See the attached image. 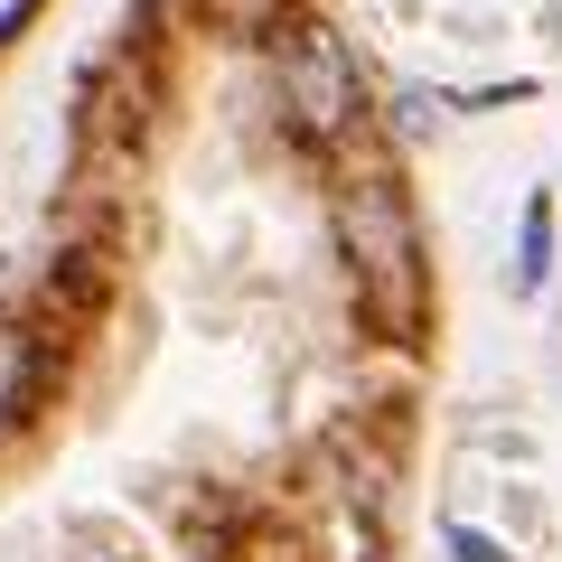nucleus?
I'll return each instance as SVG.
<instances>
[{
    "label": "nucleus",
    "mask_w": 562,
    "mask_h": 562,
    "mask_svg": "<svg viewBox=\"0 0 562 562\" xmlns=\"http://www.w3.org/2000/svg\"><path fill=\"white\" fill-rule=\"evenodd\" d=\"M543 262H553V198L525 206V235H516V291H543Z\"/></svg>",
    "instance_id": "nucleus-4"
},
{
    "label": "nucleus",
    "mask_w": 562,
    "mask_h": 562,
    "mask_svg": "<svg viewBox=\"0 0 562 562\" xmlns=\"http://www.w3.org/2000/svg\"><path fill=\"white\" fill-rule=\"evenodd\" d=\"M29 375H38V347H29V328H10V319H0V431L20 422V403H29Z\"/></svg>",
    "instance_id": "nucleus-3"
},
{
    "label": "nucleus",
    "mask_w": 562,
    "mask_h": 562,
    "mask_svg": "<svg viewBox=\"0 0 562 562\" xmlns=\"http://www.w3.org/2000/svg\"><path fill=\"white\" fill-rule=\"evenodd\" d=\"M338 244H347L357 310L384 338H413L422 328V225H413V198H403L384 169L338 188Z\"/></svg>",
    "instance_id": "nucleus-1"
},
{
    "label": "nucleus",
    "mask_w": 562,
    "mask_h": 562,
    "mask_svg": "<svg viewBox=\"0 0 562 562\" xmlns=\"http://www.w3.org/2000/svg\"><path fill=\"white\" fill-rule=\"evenodd\" d=\"M441 543H450V562H516V543H497V535H479V525H460V516L441 525Z\"/></svg>",
    "instance_id": "nucleus-5"
},
{
    "label": "nucleus",
    "mask_w": 562,
    "mask_h": 562,
    "mask_svg": "<svg viewBox=\"0 0 562 562\" xmlns=\"http://www.w3.org/2000/svg\"><path fill=\"white\" fill-rule=\"evenodd\" d=\"M281 113L301 122V140H338L366 122V66L328 20L291 29V47H281Z\"/></svg>",
    "instance_id": "nucleus-2"
},
{
    "label": "nucleus",
    "mask_w": 562,
    "mask_h": 562,
    "mask_svg": "<svg viewBox=\"0 0 562 562\" xmlns=\"http://www.w3.org/2000/svg\"><path fill=\"white\" fill-rule=\"evenodd\" d=\"M506 10H516V0H506ZM525 10H562V0H525Z\"/></svg>",
    "instance_id": "nucleus-6"
}]
</instances>
